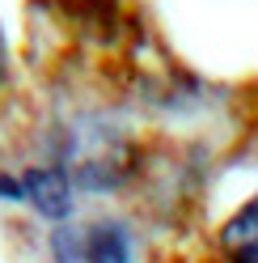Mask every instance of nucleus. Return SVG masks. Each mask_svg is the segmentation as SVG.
Instances as JSON below:
<instances>
[{
    "label": "nucleus",
    "mask_w": 258,
    "mask_h": 263,
    "mask_svg": "<svg viewBox=\"0 0 258 263\" xmlns=\"http://www.w3.org/2000/svg\"><path fill=\"white\" fill-rule=\"evenodd\" d=\"M220 259L224 263H258V195H250L220 225Z\"/></svg>",
    "instance_id": "7ed1b4c3"
},
{
    "label": "nucleus",
    "mask_w": 258,
    "mask_h": 263,
    "mask_svg": "<svg viewBox=\"0 0 258 263\" xmlns=\"http://www.w3.org/2000/svg\"><path fill=\"white\" fill-rule=\"evenodd\" d=\"M0 81H5V43H0Z\"/></svg>",
    "instance_id": "39448f33"
},
{
    "label": "nucleus",
    "mask_w": 258,
    "mask_h": 263,
    "mask_svg": "<svg viewBox=\"0 0 258 263\" xmlns=\"http://www.w3.org/2000/svg\"><path fill=\"white\" fill-rule=\"evenodd\" d=\"M55 255L59 263H132V238L119 221H98L80 238H55Z\"/></svg>",
    "instance_id": "f257e3e1"
},
{
    "label": "nucleus",
    "mask_w": 258,
    "mask_h": 263,
    "mask_svg": "<svg viewBox=\"0 0 258 263\" xmlns=\"http://www.w3.org/2000/svg\"><path fill=\"white\" fill-rule=\"evenodd\" d=\"M0 200H22V174H0Z\"/></svg>",
    "instance_id": "20e7f679"
},
{
    "label": "nucleus",
    "mask_w": 258,
    "mask_h": 263,
    "mask_svg": "<svg viewBox=\"0 0 258 263\" xmlns=\"http://www.w3.org/2000/svg\"><path fill=\"white\" fill-rule=\"evenodd\" d=\"M22 204L42 212L47 221H68L72 212V183L59 166H34L22 174Z\"/></svg>",
    "instance_id": "f03ea898"
}]
</instances>
